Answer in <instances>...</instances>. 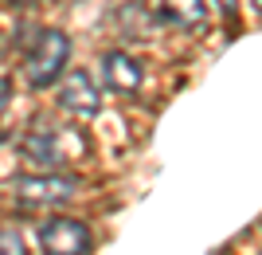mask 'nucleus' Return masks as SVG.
Instances as JSON below:
<instances>
[{
    "mask_svg": "<svg viewBox=\"0 0 262 255\" xmlns=\"http://www.w3.org/2000/svg\"><path fill=\"white\" fill-rule=\"evenodd\" d=\"M20 153L39 169H63L75 165L90 153V142L78 126H55V122H35L32 130L24 133Z\"/></svg>",
    "mask_w": 262,
    "mask_h": 255,
    "instance_id": "nucleus-1",
    "label": "nucleus"
},
{
    "mask_svg": "<svg viewBox=\"0 0 262 255\" xmlns=\"http://www.w3.org/2000/svg\"><path fill=\"white\" fill-rule=\"evenodd\" d=\"M67 59H71V40L59 28H43L24 55V75L35 90H43L67 71Z\"/></svg>",
    "mask_w": 262,
    "mask_h": 255,
    "instance_id": "nucleus-2",
    "label": "nucleus"
},
{
    "mask_svg": "<svg viewBox=\"0 0 262 255\" xmlns=\"http://www.w3.org/2000/svg\"><path fill=\"white\" fill-rule=\"evenodd\" d=\"M8 192L24 208H59L78 192V181L63 173H28V177L8 181Z\"/></svg>",
    "mask_w": 262,
    "mask_h": 255,
    "instance_id": "nucleus-3",
    "label": "nucleus"
},
{
    "mask_svg": "<svg viewBox=\"0 0 262 255\" xmlns=\"http://www.w3.org/2000/svg\"><path fill=\"white\" fill-rule=\"evenodd\" d=\"M39 247L43 255H90L94 240H90V228L75 216H55L39 228Z\"/></svg>",
    "mask_w": 262,
    "mask_h": 255,
    "instance_id": "nucleus-4",
    "label": "nucleus"
},
{
    "mask_svg": "<svg viewBox=\"0 0 262 255\" xmlns=\"http://www.w3.org/2000/svg\"><path fill=\"white\" fill-rule=\"evenodd\" d=\"M98 71H102L106 90H114L121 99H133V94L141 90V83H145V67L133 55H125V51H106V55L98 59Z\"/></svg>",
    "mask_w": 262,
    "mask_h": 255,
    "instance_id": "nucleus-5",
    "label": "nucleus"
},
{
    "mask_svg": "<svg viewBox=\"0 0 262 255\" xmlns=\"http://www.w3.org/2000/svg\"><path fill=\"white\" fill-rule=\"evenodd\" d=\"M59 106L67 114H75V118H94L102 110V94L94 87V79L86 71H71L63 79V87H59Z\"/></svg>",
    "mask_w": 262,
    "mask_h": 255,
    "instance_id": "nucleus-6",
    "label": "nucleus"
},
{
    "mask_svg": "<svg viewBox=\"0 0 262 255\" xmlns=\"http://www.w3.org/2000/svg\"><path fill=\"white\" fill-rule=\"evenodd\" d=\"M164 20L180 32H204L208 28V0H161Z\"/></svg>",
    "mask_w": 262,
    "mask_h": 255,
    "instance_id": "nucleus-7",
    "label": "nucleus"
},
{
    "mask_svg": "<svg viewBox=\"0 0 262 255\" xmlns=\"http://www.w3.org/2000/svg\"><path fill=\"white\" fill-rule=\"evenodd\" d=\"M118 24H121V32H125V35H137V40L157 32V16L149 12V4H145V0H129V4H121Z\"/></svg>",
    "mask_w": 262,
    "mask_h": 255,
    "instance_id": "nucleus-8",
    "label": "nucleus"
},
{
    "mask_svg": "<svg viewBox=\"0 0 262 255\" xmlns=\"http://www.w3.org/2000/svg\"><path fill=\"white\" fill-rule=\"evenodd\" d=\"M0 255H28L24 251V240L12 228H0Z\"/></svg>",
    "mask_w": 262,
    "mask_h": 255,
    "instance_id": "nucleus-9",
    "label": "nucleus"
},
{
    "mask_svg": "<svg viewBox=\"0 0 262 255\" xmlns=\"http://www.w3.org/2000/svg\"><path fill=\"white\" fill-rule=\"evenodd\" d=\"M8 94H12V83H8V75H0V110L8 106Z\"/></svg>",
    "mask_w": 262,
    "mask_h": 255,
    "instance_id": "nucleus-10",
    "label": "nucleus"
},
{
    "mask_svg": "<svg viewBox=\"0 0 262 255\" xmlns=\"http://www.w3.org/2000/svg\"><path fill=\"white\" fill-rule=\"evenodd\" d=\"M219 8H223V16H227V20H235V0H215Z\"/></svg>",
    "mask_w": 262,
    "mask_h": 255,
    "instance_id": "nucleus-11",
    "label": "nucleus"
},
{
    "mask_svg": "<svg viewBox=\"0 0 262 255\" xmlns=\"http://www.w3.org/2000/svg\"><path fill=\"white\" fill-rule=\"evenodd\" d=\"M254 8H258V12H262V0H254Z\"/></svg>",
    "mask_w": 262,
    "mask_h": 255,
    "instance_id": "nucleus-12",
    "label": "nucleus"
},
{
    "mask_svg": "<svg viewBox=\"0 0 262 255\" xmlns=\"http://www.w3.org/2000/svg\"><path fill=\"white\" fill-rule=\"evenodd\" d=\"M16 4H32V0H16Z\"/></svg>",
    "mask_w": 262,
    "mask_h": 255,
    "instance_id": "nucleus-13",
    "label": "nucleus"
},
{
    "mask_svg": "<svg viewBox=\"0 0 262 255\" xmlns=\"http://www.w3.org/2000/svg\"><path fill=\"white\" fill-rule=\"evenodd\" d=\"M0 47H4V44H0Z\"/></svg>",
    "mask_w": 262,
    "mask_h": 255,
    "instance_id": "nucleus-14",
    "label": "nucleus"
}]
</instances>
